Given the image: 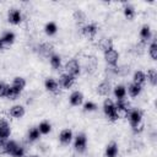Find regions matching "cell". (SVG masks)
<instances>
[{
	"mask_svg": "<svg viewBox=\"0 0 157 157\" xmlns=\"http://www.w3.org/2000/svg\"><path fill=\"white\" fill-rule=\"evenodd\" d=\"M45 88L49 91V92H53V93H56L58 90H59V83L54 80V78H47L45 80Z\"/></svg>",
	"mask_w": 157,
	"mask_h": 157,
	"instance_id": "obj_17",
	"label": "cell"
},
{
	"mask_svg": "<svg viewBox=\"0 0 157 157\" xmlns=\"http://www.w3.org/2000/svg\"><path fill=\"white\" fill-rule=\"evenodd\" d=\"M82 101H83V94L81 92L75 91V92L71 93V96H70V103L72 105H80L82 103Z\"/></svg>",
	"mask_w": 157,
	"mask_h": 157,
	"instance_id": "obj_15",
	"label": "cell"
},
{
	"mask_svg": "<svg viewBox=\"0 0 157 157\" xmlns=\"http://www.w3.org/2000/svg\"><path fill=\"white\" fill-rule=\"evenodd\" d=\"M141 90H142V86H140V85H137V83H134V82L130 83L129 87H128V92H129V94H130L131 97H137V96L140 94Z\"/></svg>",
	"mask_w": 157,
	"mask_h": 157,
	"instance_id": "obj_19",
	"label": "cell"
},
{
	"mask_svg": "<svg viewBox=\"0 0 157 157\" xmlns=\"http://www.w3.org/2000/svg\"><path fill=\"white\" fill-rule=\"evenodd\" d=\"M145 81H146V75H145V72H142V71H136V72L134 74V83H137V85L142 86V85L145 83Z\"/></svg>",
	"mask_w": 157,
	"mask_h": 157,
	"instance_id": "obj_22",
	"label": "cell"
},
{
	"mask_svg": "<svg viewBox=\"0 0 157 157\" xmlns=\"http://www.w3.org/2000/svg\"><path fill=\"white\" fill-rule=\"evenodd\" d=\"M83 108H85V110L92 112V110H96L97 105H96L93 102H86V103H85V105H83Z\"/></svg>",
	"mask_w": 157,
	"mask_h": 157,
	"instance_id": "obj_38",
	"label": "cell"
},
{
	"mask_svg": "<svg viewBox=\"0 0 157 157\" xmlns=\"http://www.w3.org/2000/svg\"><path fill=\"white\" fill-rule=\"evenodd\" d=\"M16 145H17V142L16 141H12V140H7V142H6V153L7 155H10L12 151H13V148L16 147Z\"/></svg>",
	"mask_w": 157,
	"mask_h": 157,
	"instance_id": "obj_36",
	"label": "cell"
},
{
	"mask_svg": "<svg viewBox=\"0 0 157 157\" xmlns=\"http://www.w3.org/2000/svg\"><path fill=\"white\" fill-rule=\"evenodd\" d=\"M5 48H7V45L4 43V40L0 38V50H2V49H5Z\"/></svg>",
	"mask_w": 157,
	"mask_h": 157,
	"instance_id": "obj_42",
	"label": "cell"
},
{
	"mask_svg": "<svg viewBox=\"0 0 157 157\" xmlns=\"http://www.w3.org/2000/svg\"><path fill=\"white\" fill-rule=\"evenodd\" d=\"M124 15H125L128 18H132V17L135 16V10H134V7H132L131 5H126V6L124 7Z\"/></svg>",
	"mask_w": 157,
	"mask_h": 157,
	"instance_id": "obj_35",
	"label": "cell"
},
{
	"mask_svg": "<svg viewBox=\"0 0 157 157\" xmlns=\"http://www.w3.org/2000/svg\"><path fill=\"white\" fill-rule=\"evenodd\" d=\"M75 82V77L67 75V74H63L59 78V85L64 88H70Z\"/></svg>",
	"mask_w": 157,
	"mask_h": 157,
	"instance_id": "obj_10",
	"label": "cell"
},
{
	"mask_svg": "<svg viewBox=\"0 0 157 157\" xmlns=\"http://www.w3.org/2000/svg\"><path fill=\"white\" fill-rule=\"evenodd\" d=\"M104 59H105V61L109 65L115 66L117 63H118V59H119V53L115 49H110V50H108V52L104 53Z\"/></svg>",
	"mask_w": 157,
	"mask_h": 157,
	"instance_id": "obj_5",
	"label": "cell"
},
{
	"mask_svg": "<svg viewBox=\"0 0 157 157\" xmlns=\"http://www.w3.org/2000/svg\"><path fill=\"white\" fill-rule=\"evenodd\" d=\"M86 144H87V139H86L85 134L77 135L75 139V150L78 152H83L86 148Z\"/></svg>",
	"mask_w": 157,
	"mask_h": 157,
	"instance_id": "obj_9",
	"label": "cell"
},
{
	"mask_svg": "<svg viewBox=\"0 0 157 157\" xmlns=\"http://www.w3.org/2000/svg\"><path fill=\"white\" fill-rule=\"evenodd\" d=\"M12 157H23V155H25V148L21 146V145H16V147L13 148V151L10 153Z\"/></svg>",
	"mask_w": 157,
	"mask_h": 157,
	"instance_id": "obj_33",
	"label": "cell"
},
{
	"mask_svg": "<svg viewBox=\"0 0 157 157\" xmlns=\"http://www.w3.org/2000/svg\"><path fill=\"white\" fill-rule=\"evenodd\" d=\"M99 48L104 53L108 52V50H110V49H113V42H112V39L110 38H102L99 40Z\"/></svg>",
	"mask_w": 157,
	"mask_h": 157,
	"instance_id": "obj_18",
	"label": "cell"
},
{
	"mask_svg": "<svg viewBox=\"0 0 157 157\" xmlns=\"http://www.w3.org/2000/svg\"><path fill=\"white\" fill-rule=\"evenodd\" d=\"M118 155V145L115 142H110L105 148V156L107 157H115Z\"/></svg>",
	"mask_w": 157,
	"mask_h": 157,
	"instance_id": "obj_20",
	"label": "cell"
},
{
	"mask_svg": "<svg viewBox=\"0 0 157 157\" xmlns=\"http://www.w3.org/2000/svg\"><path fill=\"white\" fill-rule=\"evenodd\" d=\"M115 108H117V112H118V115H119V117H120V114L126 115V114H129V112L131 110V109H130V103H129L126 99H124V98L117 101Z\"/></svg>",
	"mask_w": 157,
	"mask_h": 157,
	"instance_id": "obj_4",
	"label": "cell"
},
{
	"mask_svg": "<svg viewBox=\"0 0 157 157\" xmlns=\"http://www.w3.org/2000/svg\"><path fill=\"white\" fill-rule=\"evenodd\" d=\"M146 78H148V81L152 86H156V83H157V71L155 69H150L147 71V77Z\"/></svg>",
	"mask_w": 157,
	"mask_h": 157,
	"instance_id": "obj_27",
	"label": "cell"
},
{
	"mask_svg": "<svg viewBox=\"0 0 157 157\" xmlns=\"http://www.w3.org/2000/svg\"><path fill=\"white\" fill-rule=\"evenodd\" d=\"M38 53L44 58H50L53 55V45L50 43H42L38 47Z\"/></svg>",
	"mask_w": 157,
	"mask_h": 157,
	"instance_id": "obj_8",
	"label": "cell"
},
{
	"mask_svg": "<svg viewBox=\"0 0 157 157\" xmlns=\"http://www.w3.org/2000/svg\"><path fill=\"white\" fill-rule=\"evenodd\" d=\"M103 110H104V114L108 117V119L112 120V121H115L119 118L118 112H117V108H115V104L110 99H108V98L103 103Z\"/></svg>",
	"mask_w": 157,
	"mask_h": 157,
	"instance_id": "obj_1",
	"label": "cell"
},
{
	"mask_svg": "<svg viewBox=\"0 0 157 157\" xmlns=\"http://www.w3.org/2000/svg\"><path fill=\"white\" fill-rule=\"evenodd\" d=\"M20 93H21V91H18L17 88H15V87H12V86H9L7 92H6V97H7L9 99H16V98L20 96Z\"/></svg>",
	"mask_w": 157,
	"mask_h": 157,
	"instance_id": "obj_25",
	"label": "cell"
},
{
	"mask_svg": "<svg viewBox=\"0 0 157 157\" xmlns=\"http://www.w3.org/2000/svg\"><path fill=\"white\" fill-rule=\"evenodd\" d=\"M11 134V129L9 123L5 119H0V140H7Z\"/></svg>",
	"mask_w": 157,
	"mask_h": 157,
	"instance_id": "obj_6",
	"label": "cell"
},
{
	"mask_svg": "<svg viewBox=\"0 0 157 157\" xmlns=\"http://www.w3.org/2000/svg\"><path fill=\"white\" fill-rule=\"evenodd\" d=\"M49 59H50V65H52L53 69H60V66H61V58L59 55L53 54Z\"/></svg>",
	"mask_w": 157,
	"mask_h": 157,
	"instance_id": "obj_26",
	"label": "cell"
},
{
	"mask_svg": "<svg viewBox=\"0 0 157 157\" xmlns=\"http://www.w3.org/2000/svg\"><path fill=\"white\" fill-rule=\"evenodd\" d=\"M132 130H134V132H141V131L144 130V124H142V123H141V124H139L137 126L132 128Z\"/></svg>",
	"mask_w": 157,
	"mask_h": 157,
	"instance_id": "obj_41",
	"label": "cell"
},
{
	"mask_svg": "<svg viewBox=\"0 0 157 157\" xmlns=\"http://www.w3.org/2000/svg\"><path fill=\"white\" fill-rule=\"evenodd\" d=\"M97 92H98V94H101V96H108L109 92H110V83H109L108 81H103L102 83L98 85Z\"/></svg>",
	"mask_w": 157,
	"mask_h": 157,
	"instance_id": "obj_14",
	"label": "cell"
},
{
	"mask_svg": "<svg viewBox=\"0 0 157 157\" xmlns=\"http://www.w3.org/2000/svg\"><path fill=\"white\" fill-rule=\"evenodd\" d=\"M7 88H9V85H6L5 82L0 81V97H6Z\"/></svg>",
	"mask_w": 157,
	"mask_h": 157,
	"instance_id": "obj_37",
	"label": "cell"
},
{
	"mask_svg": "<svg viewBox=\"0 0 157 157\" xmlns=\"http://www.w3.org/2000/svg\"><path fill=\"white\" fill-rule=\"evenodd\" d=\"M6 142L7 140H0V155L6 153Z\"/></svg>",
	"mask_w": 157,
	"mask_h": 157,
	"instance_id": "obj_40",
	"label": "cell"
},
{
	"mask_svg": "<svg viewBox=\"0 0 157 157\" xmlns=\"http://www.w3.org/2000/svg\"><path fill=\"white\" fill-rule=\"evenodd\" d=\"M97 29L98 27L94 25V23H90V25H86L83 28H82V34L88 38V39H92L94 38V36L97 34Z\"/></svg>",
	"mask_w": 157,
	"mask_h": 157,
	"instance_id": "obj_7",
	"label": "cell"
},
{
	"mask_svg": "<svg viewBox=\"0 0 157 157\" xmlns=\"http://www.w3.org/2000/svg\"><path fill=\"white\" fill-rule=\"evenodd\" d=\"M1 39H2L4 43L9 47V45H11V44L13 43V40H15V34H13V32H6V33L1 37Z\"/></svg>",
	"mask_w": 157,
	"mask_h": 157,
	"instance_id": "obj_28",
	"label": "cell"
},
{
	"mask_svg": "<svg viewBox=\"0 0 157 157\" xmlns=\"http://www.w3.org/2000/svg\"><path fill=\"white\" fill-rule=\"evenodd\" d=\"M135 48H136V53H137V54H142V53H144V48H145V42L137 43V44L135 45Z\"/></svg>",
	"mask_w": 157,
	"mask_h": 157,
	"instance_id": "obj_39",
	"label": "cell"
},
{
	"mask_svg": "<svg viewBox=\"0 0 157 157\" xmlns=\"http://www.w3.org/2000/svg\"><path fill=\"white\" fill-rule=\"evenodd\" d=\"M22 20V15L20 12V10L17 9H11L9 11V22L12 23V25H17L20 23Z\"/></svg>",
	"mask_w": 157,
	"mask_h": 157,
	"instance_id": "obj_11",
	"label": "cell"
},
{
	"mask_svg": "<svg viewBox=\"0 0 157 157\" xmlns=\"http://www.w3.org/2000/svg\"><path fill=\"white\" fill-rule=\"evenodd\" d=\"M72 139V131L70 129H64L61 132H60V136H59V140L63 145H69L70 141Z\"/></svg>",
	"mask_w": 157,
	"mask_h": 157,
	"instance_id": "obj_12",
	"label": "cell"
},
{
	"mask_svg": "<svg viewBox=\"0 0 157 157\" xmlns=\"http://www.w3.org/2000/svg\"><path fill=\"white\" fill-rule=\"evenodd\" d=\"M148 53H150V56H151L153 60L157 59V43H156V40H153V42L151 43V45H150V48H148Z\"/></svg>",
	"mask_w": 157,
	"mask_h": 157,
	"instance_id": "obj_34",
	"label": "cell"
},
{
	"mask_svg": "<svg viewBox=\"0 0 157 157\" xmlns=\"http://www.w3.org/2000/svg\"><path fill=\"white\" fill-rule=\"evenodd\" d=\"M26 86V80L23 77H15L13 78V82H12V87L17 88L18 91H22Z\"/></svg>",
	"mask_w": 157,
	"mask_h": 157,
	"instance_id": "obj_23",
	"label": "cell"
},
{
	"mask_svg": "<svg viewBox=\"0 0 157 157\" xmlns=\"http://www.w3.org/2000/svg\"><path fill=\"white\" fill-rule=\"evenodd\" d=\"M39 135H40V132H39V130H38V128H32V129L28 131L27 137H28L29 141H36V140L39 137Z\"/></svg>",
	"mask_w": 157,
	"mask_h": 157,
	"instance_id": "obj_30",
	"label": "cell"
},
{
	"mask_svg": "<svg viewBox=\"0 0 157 157\" xmlns=\"http://www.w3.org/2000/svg\"><path fill=\"white\" fill-rule=\"evenodd\" d=\"M97 67V60L96 58L93 56H88L86 58V61H85V69L87 72H93Z\"/></svg>",
	"mask_w": 157,
	"mask_h": 157,
	"instance_id": "obj_13",
	"label": "cell"
},
{
	"mask_svg": "<svg viewBox=\"0 0 157 157\" xmlns=\"http://www.w3.org/2000/svg\"><path fill=\"white\" fill-rule=\"evenodd\" d=\"M125 94H126V90H125L124 86L119 85V86H117V87L114 88V96L117 97V101H118V99H123V98L125 97Z\"/></svg>",
	"mask_w": 157,
	"mask_h": 157,
	"instance_id": "obj_24",
	"label": "cell"
},
{
	"mask_svg": "<svg viewBox=\"0 0 157 157\" xmlns=\"http://www.w3.org/2000/svg\"><path fill=\"white\" fill-rule=\"evenodd\" d=\"M128 117H129V121H130L131 128H135V126H137L139 124L142 123V112L139 110V109L130 110L129 114H128Z\"/></svg>",
	"mask_w": 157,
	"mask_h": 157,
	"instance_id": "obj_3",
	"label": "cell"
},
{
	"mask_svg": "<svg viewBox=\"0 0 157 157\" xmlns=\"http://www.w3.org/2000/svg\"><path fill=\"white\" fill-rule=\"evenodd\" d=\"M56 25L54 23V22H49V23H47L45 25V27H44V31H45V33L48 34V36H53L55 32H56Z\"/></svg>",
	"mask_w": 157,
	"mask_h": 157,
	"instance_id": "obj_31",
	"label": "cell"
},
{
	"mask_svg": "<svg viewBox=\"0 0 157 157\" xmlns=\"http://www.w3.org/2000/svg\"><path fill=\"white\" fill-rule=\"evenodd\" d=\"M65 71H66L67 75H70V76H72V77H76V76L80 74V71H81V67H80L78 61L75 60V59L69 60V61L65 64Z\"/></svg>",
	"mask_w": 157,
	"mask_h": 157,
	"instance_id": "obj_2",
	"label": "cell"
},
{
	"mask_svg": "<svg viewBox=\"0 0 157 157\" xmlns=\"http://www.w3.org/2000/svg\"><path fill=\"white\" fill-rule=\"evenodd\" d=\"M31 157H36V156H31Z\"/></svg>",
	"mask_w": 157,
	"mask_h": 157,
	"instance_id": "obj_43",
	"label": "cell"
},
{
	"mask_svg": "<svg viewBox=\"0 0 157 157\" xmlns=\"http://www.w3.org/2000/svg\"><path fill=\"white\" fill-rule=\"evenodd\" d=\"M74 20L76 21V23H82V22L86 20L85 12L81 11V10H76V11L74 12Z\"/></svg>",
	"mask_w": 157,
	"mask_h": 157,
	"instance_id": "obj_29",
	"label": "cell"
},
{
	"mask_svg": "<svg viewBox=\"0 0 157 157\" xmlns=\"http://www.w3.org/2000/svg\"><path fill=\"white\" fill-rule=\"evenodd\" d=\"M38 130H39L40 134H48V132H50L52 126H50V124L48 121H42L39 124V126H38Z\"/></svg>",
	"mask_w": 157,
	"mask_h": 157,
	"instance_id": "obj_32",
	"label": "cell"
},
{
	"mask_svg": "<svg viewBox=\"0 0 157 157\" xmlns=\"http://www.w3.org/2000/svg\"><path fill=\"white\" fill-rule=\"evenodd\" d=\"M10 115L13 117V118H22V117L25 115V108H23L22 105H20V104L11 107V109H10Z\"/></svg>",
	"mask_w": 157,
	"mask_h": 157,
	"instance_id": "obj_16",
	"label": "cell"
},
{
	"mask_svg": "<svg viewBox=\"0 0 157 157\" xmlns=\"http://www.w3.org/2000/svg\"><path fill=\"white\" fill-rule=\"evenodd\" d=\"M140 37H141V42H145V43L151 38V29H150V27H148L147 25H145V26L141 28V31H140Z\"/></svg>",
	"mask_w": 157,
	"mask_h": 157,
	"instance_id": "obj_21",
	"label": "cell"
}]
</instances>
